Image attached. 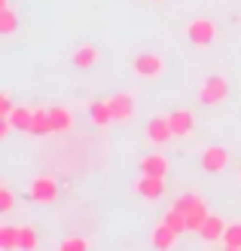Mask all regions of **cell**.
Listing matches in <instances>:
<instances>
[{
    "mask_svg": "<svg viewBox=\"0 0 241 251\" xmlns=\"http://www.w3.org/2000/svg\"><path fill=\"white\" fill-rule=\"evenodd\" d=\"M226 227H229V224H226L220 215H208V221L201 224V230H198V239L205 245H223Z\"/></svg>",
    "mask_w": 241,
    "mask_h": 251,
    "instance_id": "9",
    "label": "cell"
},
{
    "mask_svg": "<svg viewBox=\"0 0 241 251\" xmlns=\"http://www.w3.org/2000/svg\"><path fill=\"white\" fill-rule=\"evenodd\" d=\"M88 120H92L98 129L116 123V120H113V110H110V98H95V101L88 104Z\"/></svg>",
    "mask_w": 241,
    "mask_h": 251,
    "instance_id": "15",
    "label": "cell"
},
{
    "mask_svg": "<svg viewBox=\"0 0 241 251\" xmlns=\"http://www.w3.org/2000/svg\"><path fill=\"white\" fill-rule=\"evenodd\" d=\"M49 123H52V135H65V132L73 129L77 117H73L70 107H65V104H52V107H49Z\"/></svg>",
    "mask_w": 241,
    "mask_h": 251,
    "instance_id": "11",
    "label": "cell"
},
{
    "mask_svg": "<svg viewBox=\"0 0 241 251\" xmlns=\"http://www.w3.org/2000/svg\"><path fill=\"white\" fill-rule=\"evenodd\" d=\"M16 31H19V19H16V12H12V6L0 9V34H3V37H12Z\"/></svg>",
    "mask_w": 241,
    "mask_h": 251,
    "instance_id": "22",
    "label": "cell"
},
{
    "mask_svg": "<svg viewBox=\"0 0 241 251\" xmlns=\"http://www.w3.org/2000/svg\"><path fill=\"white\" fill-rule=\"evenodd\" d=\"M177 236H180V233H177V230H171L165 221H159L156 227H153V236H150V245H153V248H159V251H171V248L177 245Z\"/></svg>",
    "mask_w": 241,
    "mask_h": 251,
    "instance_id": "14",
    "label": "cell"
},
{
    "mask_svg": "<svg viewBox=\"0 0 241 251\" xmlns=\"http://www.w3.org/2000/svg\"><path fill=\"white\" fill-rule=\"evenodd\" d=\"M40 248V236L31 224H19V251H37Z\"/></svg>",
    "mask_w": 241,
    "mask_h": 251,
    "instance_id": "19",
    "label": "cell"
},
{
    "mask_svg": "<svg viewBox=\"0 0 241 251\" xmlns=\"http://www.w3.org/2000/svg\"><path fill=\"white\" fill-rule=\"evenodd\" d=\"M177 211H183L186 215V233H198L201 230V224L208 221V202H205V196L201 193H196V190H189V193H180L171 202Z\"/></svg>",
    "mask_w": 241,
    "mask_h": 251,
    "instance_id": "1",
    "label": "cell"
},
{
    "mask_svg": "<svg viewBox=\"0 0 241 251\" xmlns=\"http://www.w3.org/2000/svg\"><path fill=\"white\" fill-rule=\"evenodd\" d=\"M61 251H86V248H92V242L88 239H80V236H67V239H61L58 242Z\"/></svg>",
    "mask_w": 241,
    "mask_h": 251,
    "instance_id": "24",
    "label": "cell"
},
{
    "mask_svg": "<svg viewBox=\"0 0 241 251\" xmlns=\"http://www.w3.org/2000/svg\"><path fill=\"white\" fill-rule=\"evenodd\" d=\"M141 175H159V178H165V175H168V159L162 153L141 156Z\"/></svg>",
    "mask_w": 241,
    "mask_h": 251,
    "instance_id": "16",
    "label": "cell"
},
{
    "mask_svg": "<svg viewBox=\"0 0 241 251\" xmlns=\"http://www.w3.org/2000/svg\"><path fill=\"white\" fill-rule=\"evenodd\" d=\"M183 31H186V40L193 43V46H198V49H208V46H211L214 40H217V34H220L217 22H214V19H208V16L189 19Z\"/></svg>",
    "mask_w": 241,
    "mask_h": 251,
    "instance_id": "2",
    "label": "cell"
},
{
    "mask_svg": "<svg viewBox=\"0 0 241 251\" xmlns=\"http://www.w3.org/2000/svg\"><path fill=\"white\" fill-rule=\"evenodd\" d=\"M12 126H16V132H31V123H34V107L28 104H16L12 107V114H9Z\"/></svg>",
    "mask_w": 241,
    "mask_h": 251,
    "instance_id": "18",
    "label": "cell"
},
{
    "mask_svg": "<svg viewBox=\"0 0 241 251\" xmlns=\"http://www.w3.org/2000/svg\"><path fill=\"white\" fill-rule=\"evenodd\" d=\"M31 199L37 205H52L58 199V181L52 178V175H37V178L31 181Z\"/></svg>",
    "mask_w": 241,
    "mask_h": 251,
    "instance_id": "7",
    "label": "cell"
},
{
    "mask_svg": "<svg viewBox=\"0 0 241 251\" xmlns=\"http://www.w3.org/2000/svg\"><path fill=\"white\" fill-rule=\"evenodd\" d=\"M110 110H113V120L116 123H131L137 114V98L131 92H116L110 98Z\"/></svg>",
    "mask_w": 241,
    "mask_h": 251,
    "instance_id": "8",
    "label": "cell"
},
{
    "mask_svg": "<svg viewBox=\"0 0 241 251\" xmlns=\"http://www.w3.org/2000/svg\"><path fill=\"white\" fill-rule=\"evenodd\" d=\"M223 248H229V251H241V221H232L229 227H226Z\"/></svg>",
    "mask_w": 241,
    "mask_h": 251,
    "instance_id": "21",
    "label": "cell"
},
{
    "mask_svg": "<svg viewBox=\"0 0 241 251\" xmlns=\"http://www.w3.org/2000/svg\"><path fill=\"white\" fill-rule=\"evenodd\" d=\"M12 205H16V196H12V187L3 181L0 184V211L6 215V211H12Z\"/></svg>",
    "mask_w": 241,
    "mask_h": 251,
    "instance_id": "25",
    "label": "cell"
},
{
    "mask_svg": "<svg viewBox=\"0 0 241 251\" xmlns=\"http://www.w3.org/2000/svg\"><path fill=\"white\" fill-rule=\"evenodd\" d=\"M12 107H16V104H12V95H9V92H3V95H0V114L9 117V114H12Z\"/></svg>",
    "mask_w": 241,
    "mask_h": 251,
    "instance_id": "26",
    "label": "cell"
},
{
    "mask_svg": "<svg viewBox=\"0 0 241 251\" xmlns=\"http://www.w3.org/2000/svg\"><path fill=\"white\" fill-rule=\"evenodd\" d=\"M162 221L168 224L171 230H177V233H186V215H183V211H177L174 205H171L168 211H165V218H162Z\"/></svg>",
    "mask_w": 241,
    "mask_h": 251,
    "instance_id": "23",
    "label": "cell"
},
{
    "mask_svg": "<svg viewBox=\"0 0 241 251\" xmlns=\"http://www.w3.org/2000/svg\"><path fill=\"white\" fill-rule=\"evenodd\" d=\"M0 248L19 251V224H0Z\"/></svg>",
    "mask_w": 241,
    "mask_h": 251,
    "instance_id": "20",
    "label": "cell"
},
{
    "mask_svg": "<svg viewBox=\"0 0 241 251\" xmlns=\"http://www.w3.org/2000/svg\"><path fill=\"white\" fill-rule=\"evenodd\" d=\"M131 71H134V77H141V80H162L165 77V71H168V65H165V58L159 52H137L131 58Z\"/></svg>",
    "mask_w": 241,
    "mask_h": 251,
    "instance_id": "3",
    "label": "cell"
},
{
    "mask_svg": "<svg viewBox=\"0 0 241 251\" xmlns=\"http://www.w3.org/2000/svg\"><path fill=\"white\" fill-rule=\"evenodd\" d=\"M226 98H229V80L223 74H211L198 89V104L214 107V104H226Z\"/></svg>",
    "mask_w": 241,
    "mask_h": 251,
    "instance_id": "4",
    "label": "cell"
},
{
    "mask_svg": "<svg viewBox=\"0 0 241 251\" xmlns=\"http://www.w3.org/2000/svg\"><path fill=\"white\" fill-rule=\"evenodd\" d=\"M9 6V0H0V9H6Z\"/></svg>",
    "mask_w": 241,
    "mask_h": 251,
    "instance_id": "27",
    "label": "cell"
},
{
    "mask_svg": "<svg viewBox=\"0 0 241 251\" xmlns=\"http://www.w3.org/2000/svg\"><path fill=\"white\" fill-rule=\"evenodd\" d=\"M156 3H162V0H156Z\"/></svg>",
    "mask_w": 241,
    "mask_h": 251,
    "instance_id": "29",
    "label": "cell"
},
{
    "mask_svg": "<svg viewBox=\"0 0 241 251\" xmlns=\"http://www.w3.org/2000/svg\"><path fill=\"white\" fill-rule=\"evenodd\" d=\"M171 126H174V138H189L196 132V114L193 110H186V107H177L171 110Z\"/></svg>",
    "mask_w": 241,
    "mask_h": 251,
    "instance_id": "12",
    "label": "cell"
},
{
    "mask_svg": "<svg viewBox=\"0 0 241 251\" xmlns=\"http://www.w3.org/2000/svg\"><path fill=\"white\" fill-rule=\"evenodd\" d=\"M171 138H174V126H171L168 114H153V117L147 120V141L150 144L162 147V144H168Z\"/></svg>",
    "mask_w": 241,
    "mask_h": 251,
    "instance_id": "5",
    "label": "cell"
},
{
    "mask_svg": "<svg viewBox=\"0 0 241 251\" xmlns=\"http://www.w3.org/2000/svg\"><path fill=\"white\" fill-rule=\"evenodd\" d=\"M34 138H46L52 135V123H49V107H34V123H31V132Z\"/></svg>",
    "mask_w": 241,
    "mask_h": 251,
    "instance_id": "17",
    "label": "cell"
},
{
    "mask_svg": "<svg viewBox=\"0 0 241 251\" xmlns=\"http://www.w3.org/2000/svg\"><path fill=\"white\" fill-rule=\"evenodd\" d=\"M70 61H73V68H80V71H88V68H95L98 61H101V49H98L95 43H80L77 49H73Z\"/></svg>",
    "mask_w": 241,
    "mask_h": 251,
    "instance_id": "13",
    "label": "cell"
},
{
    "mask_svg": "<svg viewBox=\"0 0 241 251\" xmlns=\"http://www.w3.org/2000/svg\"><path fill=\"white\" fill-rule=\"evenodd\" d=\"M198 166H201V172H208V175H220V172H226V166H229V150L220 147V144L205 147V150L198 153Z\"/></svg>",
    "mask_w": 241,
    "mask_h": 251,
    "instance_id": "6",
    "label": "cell"
},
{
    "mask_svg": "<svg viewBox=\"0 0 241 251\" xmlns=\"http://www.w3.org/2000/svg\"><path fill=\"white\" fill-rule=\"evenodd\" d=\"M238 181H241V166H238Z\"/></svg>",
    "mask_w": 241,
    "mask_h": 251,
    "instance_id": "28",
    "label": "cell"
},
{
    "mask_svg": "<svg viewBox=\"0 0 241 251\" xmlns=\"http://www.w3.org/2000/svg\"><path fill=\"white\" fill-rule=\"evenodd\" d=\"M134 193L141 199H147V202H153V199H159L165 193V178H159V175H141L134 181Z\"/></svg>",
    "mask_w": 241,
    "mask_h": 251,
    "instance_id": "10",
    "label": "cell"
}]
</instances>
